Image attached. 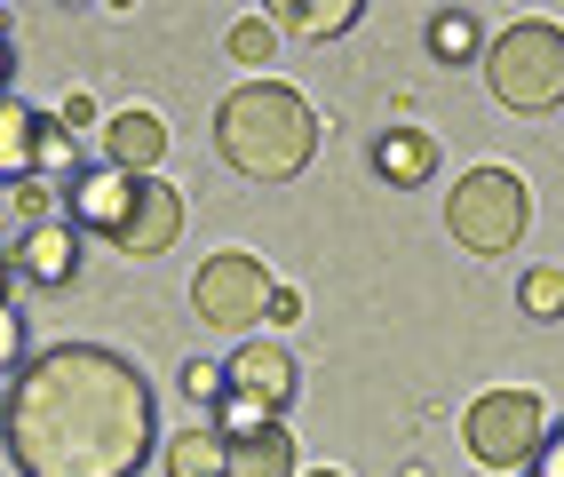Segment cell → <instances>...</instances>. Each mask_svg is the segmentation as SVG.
<instances>
[{
  "instance_id": "obj_21",
  "label": "cell",
  "mask_w": 564,
  "mask_h": 477,
  "mask_svg": "<svg viewBox=\"0 0 564 477\" xmlns=\"http://www.w3.org/2000/svg\"><path fill=\"white\" fill-rule=\"evenodd\" d=\"M72 192L64 183H48V175H32V183H17V215L24 224H56V207H64Z\"/></svg>"
},
{
  "instance_id": "obj_26",
  "label": "cell",
  "mask_w": 564,
  "mask_h": 477,
  "mask_svg": "<svg viewBox=\"0 0 564 477\" xmlns=\"http://www.w3.org/2000/svg\"><path fill=\"white\" fill-rule=\"evenodd\" d=\"M9 72H17V64H9V32H0V96H9Z\"/></svg>"
},
{
  "instance_id": "obj_23",
  "label": "cell",
  "mask_w": 564,
  "mask_h": 477,
  "mask_svg": "<svg viewBox=\"0 0 564 477\" xmlns=\"http://www.w3.org/2000/svg\"><path fill=\"white\" fill-rule=\"evenodd\" d=\"M183 390H192L199 406H223V398H231V375H223L215 358H192V366H183Z\"/></svg>"
},
{
  "instance_id": "obj_5",
  "label": "cell",
  "mask_w": 564,
  "mask_h": 477,
  "mask_svg": "<svg viewBox=\"0 0 564 477\" xmlns=\"http://www.w3.org/2000/svg\"><path fill=\"white\" fill-rule=\"evenodd\" d=\"M462 446L477 469H533L541 446H549V406L533 390H485L477 406L462 414Z\"/></svg>"
},
{
  "instance_id": "obj_2",
  "label": "cell",
  "mask_w": 564,
  "mask_h": 477,
  "mask_svg": "<svg viewBox=\"0 0 564 477\" xmlns=\"http://www.w3.org/2000/svg\"><path fill=\"white\" fill-rule=\"evenodd\" d=\"M215 152L254 183H294L318 152V112L286 80H247L215 104Z\"/></svg>"
},
{
  "instance_id": "obj_14",
  "label": "cell",
  "mask_w": 564,
  "mask_h": 477,
  "mask_svg": "<svg viewBox=\"0 0 564 477\" xmlns=\"http://www.w3.org/2000/svg\"><path fill=\"white\" fill-rule=\"evenodd\" d=\"M160 469L167 477H231V437L223 430H175L160 446Z\"/></svg>"
},
{
  "instance_id": "obj_12",
  "label": "cell",
  "mask_w": 564,
  "mask_h": 477,
  "mask_svg": "<svg viewBox=\"0 0 564 477\" xmlns=\"http://www.w3.org/2000/svg\"><path fill=\"white\" fill-rule=\"evenodd\" d=\"M41 135H48V112L0 96V183H32L41 175Z\"/></svg>"
},
{
  "instance_id": "obj_19",
  "label": "cell",
  "mask_w": 564,
  "mask_h": 477,
  "mask_svg": "<svg viewBox=\"0 0 564 477\" xmlns=\"http://www.w3.org/2000/svg\"><path fill=\"white\" fill-rule=\"evenodd\" d=\"M517 303H524V318L556 326V318H564V271H524V279H517Z\"/></svg>"
},
{
  "instance_id": "obj_1",
  "label": "cell",
  "mask_w": 564,
  "mask_h": 477,
  "mask_svg": "<svg viewBox=\"0 0 564 477\" xmlns=\"http://www.w3.org/2000/svg\"><path fill=\"white\" fill-rule=\"evenodd\" d=\"M0 446L24 477H135L160 446L152 382L104 343L32 350L0 398Z\"/></svg>"
},
{
  "instance_id": "obj_8",
  "label": "cell",
  "mask_w": 564,
  "mask_h": 477,
  "mask_svg": "<svg viewBox=\"0 0 564 477\" xmlns=\"http://www.w3.org/2000/svg\"><path fill=\"white\" fill-rule=\"evenodd\" d=\"M223 375H231V390L262 398L271 414H286V406H294V390H303V366H294L279 343H239L231 358H223Z\"/></svg>"
},
{
  "instance_id": "obj_11",
  "label": "cell",
  "mask_w": 564,
  "mask_h": 477,
  "mask_svg": "<svg viewBox=\"0 0 564 477\" xmlns=\"http://www.w3.org/2000/svg\"><path fill=\"white\" fill-rule=\"evenodd\" d=\"M104 160L128 167V175H152V167L167 160V120H160V112H111V128H104Z\"/></svg>"
},
{
  "instance_id": "obj_15",
  "label": "cell",
  "mask_w": 564,
  "mask_h": 477,
  "mask_svg": "<svg viewBox=\"0 0 564 477\" xmlns=\"http://www.w3.org/2000/svg\"><path fill=\"white\" fill-rule=\"evenodd\" d=\"M373 167H382L390 183H430V167H437V135H430V128H390L382 143H373Z\"/></svg>"
},
{
  "instance_id": "obj_4",
  "label": "cell",
  "mask_w": 564,
  "mask_h": 477,
  "mask_svg": "<svg viewBox=\"0 0 564 477\" xmlns=\"http://www.w3.org/2000/svg\"><path fill=\"white\" fill-rule=\"evenodd\" d=\"M524 224H533V199H524L517 167H469L454 192H445V231L469 254H517Z\"/></svg>"
},
{
  "instance_id": "obj_3",
  "label": "cell",
  "mask_w": 564,
  "mask_h": 477,
  "mask_svg": "<svg viewBox=\"0 0 564 477\" xmlns=\"http://www.w3.org/2000/svg\"><path fill=\"white\" fill-rule=\"evenodd\" d=\"M485 88H494V104H509L524 120L556 112L564 104V24H549V17L501 24L485 41Z\"/></svg>"
},
{
  "instance_id": "obj_20",
  "label": "cell",
  "mask_w": 564,
  "mask_h": 477,
  "mask_svg": "<svg viewBox=\"0 0 564 477\" xmlns=\"http://www.w3.org/2000/svg\"><path fill=\"white\" fill-rule=\"evenodd\" d=\"M271 41H279V24H271V17H239L223 48H231V64H271Z\"/></svg>"
},
{
  "instance_id": "obj_24",
  "label": "cell",
  "mask_w": 564,
  "mask_h": 477,
  "mask_svg": "<svg viewBox=\"0 0 564 477\" xmlns=\"http://www.w3.org/2000/svg\"><path fill=\"white\" fill-rule=\"evenodd\" d=\"M533 477H564V422H556V437L541 446V462H533Z\"/></svg>"
},
{
  "instance_id": "obj_13",
  "label": "cell",
  "mask_w": 564,
  "mask_h": 477,
  "mask_svg": "<svg viewBox=\"0 0 564 477\" xmlns=\"http://www.w3.org/2000/svg\"><path fill=\"white\" fill-rule=\"evenodd\" d=\"M366 9L358 0H271V24L294 32V41H343Z\"/></svg>"
},
{
  "instance_id": "obj_18",
  "label": "cell",
  "mask_w": 564,
  "mask_h": 477,
  "mask_svg": "<svg viewBox=\"0 0 564 477\" xmlns=\"http://www.w3.org/2000/svg\"><path fill=\"white\" fill-rule=\"evenodd\" d=\"M215 430H223V437H231V446H239V437H262V430H279V414L262 406V398L231 390V398H223V406H215Z\"/></svg>"
},
{
  "instance_id": "obj_6",
  "label": "cell",
  "mask_w": 564,
  "mask_h": 477,
  "mask_svg": "<svg viewBox=\"0 0 564 477\" xmlns=\"http://www.w3.org/2000/svg\"><path fill=\"white\" fill-rule=\"evenodd\" d=\"M271 303H279V286H271V271H262V254H247V247L207 254L199 279H192V311L215 326V335H247V326H271Z\"/></svg>"
},
{
  "instance_id": "obj_28",
  "label": "cell",
  "mask_w": 564,
  "mask_h": 477,
  "mask_svg": "<svg viewBox=\"0 0 564 477\" xmlns=\"http://www.w3.org/2000/svg\"><path fill=\"white\" fill-rule=\"evenodd\" d=\"M303 477H343V469H303Z\"/></svg>"
},
{
  "instance_id": "obj_17",
  "label": "cell",
  "mask_w": 564,
  "mask_h": 477,
  "mask_svg": "<svg viewBox=\"0 0 564 477\" xmlns=\"http://www.w3.org/2000/svg\"><path fill=\"white\" fill-rule=\"evenodd\" d=\"M430 48H437L445 64H485V24H477L469 9H445V17L430 24Z\"/></svg>"
},
{
  "instance_id": "obj_22",
  "label": "cell",
  "mask_w": 564,
  "mask_h": 477,
  "mask_svg": "<svg viewBox=\"0 0 564 477\" xmlns=\"http://www.w3.org/2000/svg\"><path fill=\"white\" fill-rule=\"evenodd\" d=\"M32 366V343H24V318H17V303H0V375H24Z\"/></svg>"
},
{
  "instance_id": "obj_7",
  "label": "cell",
  "mask_w": 564,
  "mask_h": 477,
  "mask_svg": "<svg viewBox=\"0 0 564 477\" xmlns=\"http://www.w3.org/2000/svg\"><path fill=\"white\" fill-rule=\"evenodd\" d=\"M135 199H143V175H128V167L96 160L80 183H72L64 215H72V231H96V239H111V247H120V231L135 224Z\"/></svg>"
},
{
  "instance_id": "obj_10",
  "label": "cell",
  "mask_w": 564,
  "mask_h": 477,
  "mask_svg": "<svg viewBox=\"0 0 564 477\" xmlns=\"http://www.w3.org/2000/svg\"><path fill=\"white\" fill-rule=\"evenodd\" d=\"M9 271H24L32 286H72V271H80V231H72L64 215H56V224H24Z\"/></svg>"
},
{
  "instance_id": "obj_9",
  "label": "cell",
  "mask_w": 564,
  "mask_h": 477,
  "mask_svg": "<svg viewBox=\"0 0 564 477\" xmlns=\"http://www.w3.org/2000/svg\"><path fill=\"white\" fill-rule=\"evenodd\" d=\"M175 231H183V192L160 175H143V199H135V224L120 231V254L128 263H152V254L175 247Z\"/></svg>"
},
{
  "instance_id": "obj_25",
  "label": "cell",
  "mask_w": 564,
  "mask_h": 477,
  "mask_svg": "<svg viewBox=\"0 0 564 477\" xmlns=\"http://www.w3.org/2000/svg\"><path fill=\"white\" fill-rule=\"evenodd\" d=\"M294 318H303V295H286V286H279V303H271V326H294Z\"/></svg>"
},
{
  "instance_id": "obj_27",
  "label": "cell",
  "mask_w": 564,
  "mask_h": 477,
  "mask_svg": "<svg viewBox=\"0 0 564 477\" xmlns=\"http://www.w3.org/2000/svg\"><path fill=\"white\" fill-rule=\"evenodd\" d=\"M0 303H9V254H0Z\"/></svg>"
},
{
  "instance_id": "obj_16",
  "label": "cell",
  "mask_w": 564,
  "mask_h": 477,
  "mask_svg": "<svg viewBox=\"0 0 564 477\" xmlns=\"http://www.w3.org/2000/svg\"><path fill=\"white\" fill-rule=\"evenodd\" d=\"M294 462H303V454H294L286 422H279V430H262V437H239V446H231V477H303Z\"/></svg>"
}]
</instances>
